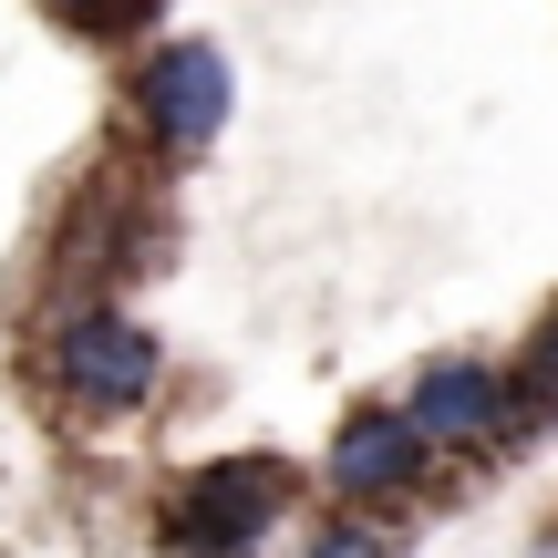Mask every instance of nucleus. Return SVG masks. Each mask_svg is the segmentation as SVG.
I'll use <instances>...</instances> for the list:
<instances>
[{"instance_id": "obj_8", "label": "nucleus", "mask_w": 558, "mask_h": 558, "mask_svg": "<svg viewBox=\"0 0 558 558\" xmlns=\"http://www.w3.org/2000/svg\"><path fill=\"white\" fill-rule=\"evenodd\" d=\"M311 558H393V538H383V527H352V518H331L311 538Z\"/></svg>"}, {"instance_id": "obj_2", "label": "nucleus", "mask_w": 558, "mask_h": 558, "mask_svg": "<svg viewBox=\"0 0 558 558\" xmlns=\"http://www.w3.org/2000/svg\"><path fill=\"white\" fill-rule=\"evenodd\" d=\"M52 383H62V403L73 414H135V403H156V383H166V352H156V331H145L135 311H114V300H83L73 320L52 331Z\"/></svg>"}, {"instance_id": "obj_9", "label": "nucleus", "mask_w": 558, "mask_h": 558, "mask_svg": "<svg viewBox=\"0 0 558 558\" xmlns=\"http://www.w3.org/2000/svg\"><path fill=\"white\" fill-rule=\"evenodd\" d=\"M527 558H558V518H548V527H538V538H527Z\"/></svg>"}, {"instance_id": "obj_1", "label": "nucleus", "mask_w": 558, "mask_h": 558, "mask_svg": "<svg viewBox=\"0 0 558 558\" xmlns=\"http://www.w3.org/2000/svg\"><path fill=\"white\" fill-rule=\"evenodd\" d=\"M300 497V465L290 456H218V465H186L166 486V548L177 558H259V538L290 518Z\"/></svg>"}, {"instance_id": "obj_7", "label": "nucleus", "mask_w": 558, "mask_h": 558, "mask_svg": "<svg viewBox=\"0 0 558 558\" xmlns=\"http://www.w3.org/2000/svg\"><path fill=\"white\" fill-rule=\"evenodd\" d=\"M518 393H527V403H548V393H558V311L527 331V383H518Z\"/></svg>"}, {"instance_id": "obj_5", "label": "nucleus", "mask_w": 558, "mask_h": 558, "mask_svg": "<svg viewBox=\"0 0 558 558\" xmlns=\"http://www.w3.org/2000/svg\"><path fill=\"white\" fill-rule=\"evenodd\" d=\"M403 414H414L424 445H507V435H538V403H527L518 383L497 373V362H476V352L424 362Z\"/></svg>"}, {"instance_id": "obj_6", "label": "nucleus", "mask_w": 558, "mask_h": 558, "mask_svg": "<svg viewBox=\"0 0 558 558\" xmlns=\"http://www.w3.org/2000/svg\"><path fill=\"white\" fill-rule=\"evenodd\" d=\"M41 11L62 21V32H94V41H124L156 21V0H41Z\"/></svg>"}, {"instance_id": "obj_3", "label": "nucleus", "mask_w": 558, "mask_h": 558, "mask_svg": "<svg viewBox=\"0 0 558 558\" xmlns=\"http://www.w3.org/2000/svg\"><path fill=\"white\" fill-rule=\"evenodd\" d=\"M228 104H239V73H228L218 41H156V52L135 62V124L145 145H156V166H186L207 156V145L228 135Z\"/></svg>"}, {"instance_id": "obj_4", "label": "nucleus", "mask_w": 558, "mask_h": 558, "mask_svg": "<svg viewBox=\"0 0 558 558\" xmlns=\"http://www.w3.org/2000/svg\"><path fill=\"white\" fill-rule=\"evenodd\" d=\"M320 476H331L341 507H414L424 486H435V445L414 435V414H403V403H352V414L331 424Z\"/></svg>"}]
</instances>
